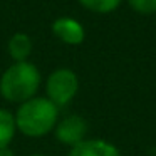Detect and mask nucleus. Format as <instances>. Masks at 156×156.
<instances>
[{
    "instance_id": "7ed1b4c3",
    "label": "nucleus",
    "mask_w": 156,
    "mask_h": 156,
    "mask_svg": "<svg viewBox=\"0 0 156 156\" xmlns=\"http://www.w3.org/2000/svg\"><path fill=\"white\" fill-rule=\"evenodd\" d=\"M79 91V77L72 69H55L45 79V98L57 108L67 106Z\"/></svg>"
},
{
    "instance_id": "0eeeda50",
    "label": "nucleus",
    "mask_w": 156,
    "mask_h": 156,
    "mask_svg": "<svg viewBox=\"0 0 156 156\" xmlns=\"http://www.w3.org/2000/svg\"><path fill=\"white\" fill-rule=\"evenodd\" d=\"M9 55L12 57L14 62H24L29 61L32 54V39L25 32H15L7 44Z\"/></svg>"
},
{
    "instance_id": "f8f14e48",
    "label": "nucleus",
    "mask_w": 156,
    "mask_h": 156,
    "mask_svg": "<svg viewBox=\"0 0 156 156\" xmlns=\"http://www.w3.org/2000/svg\"><path fill=\"white\" fill-rule=\"evenodd\" d=\"M30 156H45V154H30Z\"/></svg>"
},
{
    "instance_id": "423d86ee",
    "label": "nucleus",
    "mask_w": 156,
    "mask_h": 156,
    "mask_svg": "<svg viewBox=\"0 0 156 156\" xmlns=\"http://www.w3.org/2000/svg\"><path fill=\"white\" fill-rule=\"evenodd\" d=\"M67 156H121V151L106 139L87 138L71 148Z\"/></svg>"
},
{
    "instance_id": "9d476101",
    "label": "nucleus",
    "mask_w": 156,
    "mask_h": 156,
    "mask_svg": "<svg viewBox=\"0 0 156 156\" xmlns=\"http://www.w3.org/2000/svg\"><path fill=\"white\" fill-rule=\"evenodd\" d=\"M128 5L139 15L156 14V0H128Z\"/></svg>"
},
{
    "instance_id": "20e7f679",
    "label": "nucleus",
    "mask_w": 156,
    "mask_h": 156,
    "mask_svg": "<svg viewBox=\"0 0 156 156\" xmlns=\"http://www.w3.org/2000/svg\"><path fill=\"white\" fill-rule=\"evenodd\" d=\"M87 131H89L87 121L82 116L69 114V116H66V118L57 121V124L54 128V136L59 143L74 148L76 144H79L84 139H87L86 138Z\"/></svg>"
},
{
    "instance_id": "39448f33",
    "label": "nucleus",
    "mask_w": 156,
    "mask_h": 156,
    "mask_svg": "<svg viewBox=\"0 0 156 156\" xmlns=\"http://www.w3.org/2000/svg\"><path fill=\"white\" fill-rule=\"evenodd\" d=\"M51 30L61 42L67 45H81L86 39V29L77 19L59 17L52 22Z\"/></svg>"
},
{
    "instance_id": "1a4fd4ad",
    "label": "nucleus",
    "mask_w": 156,
    "mask_h": 156,
    "mask_svg": "<svg viewBox=\"0 0 156 156\" xmlns=\"http://www.w3.org/2000/svg\"><path fill=\"white\" fill-rule=\"evenodd\" d=\"M86 10L92 14H111L121 5L122 0H77Z\"/></svg>"
},
{
    "instance_id": "f257e3e1",
    "label": "nucleus",
    "mask_w": 156,
    "mask_h": 156,
    "mask_svg": "<svg viewBox=\"0 0 156 156\" xmlns=\"http://www.w3.org/2000/svg\"><path fill=\"white\" fill-rule=\"evenodd\" d=\"M15 114L17 131L27 138H42L54 131L59 121V108L47 98H35L19 104Z\"/></svg>"
},
{
    "instance_id": "f03ea898",
    "label": "nucleus",
    "mask_w": 156,
    "mask_h": 156,
    "mask_svg": "<svg viewBox=\"0 0 156 156\" xmlns=\"http://www.w3.org/2000/svg\"><path fill=\"white\" fill-rule=\"evenodd\" d=\"M41 84L42 76L35 64L30 61L14 62L0 77V96L12 104H22L37 96Z\"/></svg>"
},
{
    "instance_id": "6e6552de",
    "label": "nucleus",
    "mask_w": 156,
    "mask_h": 156,
    "mask_svg": "<svg viewBox=\"0 0 156 156\" xmlns=\"http://www.w3.org/2000/svg\"><path fill=\"white\" fill-rule=\"evenodd\" d=\"M17 124H15V114L9 109L0 108V149L9 148L14 141Z\"/></svg>"
},
{
    "instance_id": "9b49d317",
    "label": "nucleus",
    "mask_w": 156,
    "mask_h": 156,
    "mask_svg": "<svg viewBox=\"0 0 156 156\" xmlns=\"http://www.w3.org/2000/svg\"><path fill=\"white\" fill-rule=\"evenodd\" d=\"M0 156H15V154H14V151L10 149V146H9V148H2V149H0Z\"/></svg>"
}]
</instances>
